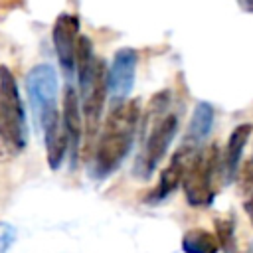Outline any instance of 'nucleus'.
Returning a JSON list of instances; mask_svg holds the SVG:
<instances>
[{"instance_id": "f257e3e1", "label": "nucleus", "mask_w": 253, "mask_h": 253, "mask_svg": "<svg viewBox=\"0 0 253 253\" xmlns=\"http://www.w3.org/2000/svg\"><path fill=\"white\" fill-rule=\"evenodd\" d=\"M138 119L140 107L136 99L113 105L93 154V176L107 178L125 162L134 142Z\"/></svg>"}, {"instance_id": "f03ea898", "label": "nucleus", "mask_w": 253, "mask_h": 253, "mask_svg": "<svg viewBox=\"0 0 253 253\" xmlns=\"http://www.w3.org/2000/svg\"><path fill=\"white\" fill-rule=\"evenodd\" d=\"M166 103H168V93H160V95L156 93V97L148 107V115L144 117L146 138L134 164V174L138 178H150L154 174L156 166L166 156L178 132V117L174 113H162L158 117V113L166 107Z\"/></svg>"}, {"instance_id": "7ed1b4c3", "label": "nucleus", "mask_w": 253, "mask_h": 253, "mask_svg": "<svg viewBox=\"0 0 253 253\" xmlns=\"http://www.w3.org/2000/svg\"><path fill=\"white\" fill-rule=\"evenodd\" d=\"M0 138L12 150H24L28 142V125L18 83L6 65H0Z\"/></svg>"}, {"instance_id": "20e7f679", "label": "nucleus", "mask_w": 253, "mask_h": 253, "mask_svg": "<svg viewBox=\"0 0 253 253\" xmlns=\"http://www.w3.org/2000/svg\"><path fill=\"white\" fill-rule=\"evenodd\" d=\"M26 91L34 111V119L40 128L57 121L61 115L57 111V73L49 63L34 65L26 75Z\"/></svg>"}, {"instance_id": "39448f33", "label": "nucleus", "mask_w": 253, "mask_h": 253, "mask_svg": "<svg viewBox=\"0 0 253 253\" xmlns=\"http://www.w3.org/2000/svg\"><path fill=\"white\" fill-rule=\"evenodd\" d=\"M217 168V148L208 146L198 150L184 174L182 186L184 194L190 206L194 208H206L213 202L215 190H213V174Z\"/></svg>"}, {"instance_id": "423d86ee", "label": "nucleus", "mask_w": 253, "mask_h": 253, "mask_svg": "<svg viewBox=\"0 0 253 253\" xmlns=\"http://www.w3.org/2000/svg\"><path fill=\"white\" fill-rule=\"evenodd\" d=\"M77 81H79V103H81L83 117L87 123V138L91 140L99 128L105 99L109 97L105 63L101 59H95L87 71L77 75Z\"/></svg>"}, {"instance_id": "0eeeda50", "label": "nucleus", "mask_w": 253, "mask_h": 253, "mask_svg": "<svg viewBox=\"0 0 253 253\" xmlns=\"http://www.w3.org/2000/svg\"><path fill=\"white\" fill-rule=\"evenodd\" d=\"M136 63H138V53L132 47H121L115 51L111 65L107 69V89H109V97L115 103L128 101V95L134 87Z\"/></svg>"}, {"instance_id": "6e6552de", "label": "nucleus", "mask_w": 253, "mask_h": 253, "mask_svg": "<svg viewBox=\"0 0 253 253\" xmlns=\"http://www.w3.org/2000/svg\"><path fill=\"white\" fill-rule=\"evenodd\" d=\"M79 18L75 14H59L53 24V47L63 73L69 77L75 71V53L79 42Z\"/></svg>"}, {"instance_id": "1a4fd4ad", "label": "nucleus", "mask_w": 253, "mask_h": 253, "mask_svg": "<svg viewBox=\"0 0 253 253\" xmlns=\"http://www.w3.org/2000/svg\"><path fill=\"white\" fill-rule=\"evenodd\" d=\"M198 152V148H192L188 144H182L176 154L172 156V160L168 162V166L162 170L160 174V180H158V186L148 194V200L150 204H158L162 200H166L172 192H176V188L182 184L184 180V174H186V168L192 160V156Z\"/></svg>"}, {"instance_id": "9d476101", "label": "nucleus", "mask_w": 253, "mask_h": 253, "mask_svg": "<svg viewBox=\"0 0 253 253\" xmlns=\"http://www.w3.org/2000/svg\"><path fill=\"white\" fill-rule=\"evenodd\" d=\"M63 128H65V134H67V140H69V146H71V160L75 164L77 160V154H79V140H81V132H83V126H81V103H79V93L73 85H67L65 91H63Z\"/></svg>"}, {"instance_id": "9b49d317", "label": "nucleus", "mask_w": 253, "mask_h": 253, "mask_svg": "<svg viewBox=\"0 0 253 253\" xmlns=\"http://www.w3.org/2000/svg\"><path fill=\"white\" fill-rule=\"evenodd\" d=\"M253 126L249 123L245 125H239L231 130L229 138H227V144H225V152H223V158H221V170H223V178L225 182H233V178L237 176V170H239V162H241V154H243V148L249 140V134H251Z\"/></svg>"}, {"instance_id": "f8f14e48", "label": "nucleus", "mask_w": 253, "mask_h": 253, "mask_svg": "<svg viewBox=\"0 0 253 253\" xmlns=\"http://www.w3.org/2000/svg\"><path fill=\"white\" fill-rule=\"evenodd\" d=\"M211 126H213V107L210 103L202 101V103L196 105V109L192 113L184 144H188L192 148H198V144L204 142L208 138V134L211 132Z\"/></svg>"}, {"instance_id": "ddd939ff", "label": "nucleus", "mask_w": 253, "mask_h": 253, "mask_svg": "<svg viewBox=\"0 0 253 253\" xmlns=\"http://www.w3.org/2000/svg\"><path fill=\"white\" fill-rule=\"evenodd\" d=\"M182 251L184 253H217L219 243L211 231L202 227L188 229L182 237Z\"/></svg>"}, {"instance_id": "4468645a", "label": "nucleus", "mask_w": 253, "mask_h": 253, "mask_svg": "<svg viewBox=\"0 0 253 253\" xmlns=\"http://www.w3.org/2000/svg\"><path fill=\"white\" fill-rule=\"evenodd\" d=\"M215 239L219 243V249H223V253H235L237 251L235 223L231 217H217L215 219Z\"/></svg>"}, {"instance_id": "2eb2a0df", "label": "nucleus", "mask_w": 253, "mask_h": 253, "mask_svg": "<svg viewBox=\"0 0 253 253\" xmlns=\"http://www.w3.org/2000/svg\"><path fill=\"white\" fill-rule=\"evenodd\" d=\"M12 241H14V229L8 225H2L0 227V253H6V249L12 245Z\"/></svg>"}, {"instance_id": "dca6fc26", "label": "nucleus", "mask_w": 253, "mask_h": 253, "mask_svg": "<svg viewBox=\"0 0 253 253\" xmlns=\"http://www.w3.org/2000/svg\"><path fill=\"white\" fill-rule=\"evenodd\" d=\"M243 210H245V213L249 215V219H251V223H253V196L245 200V204H243Z\"/></svg>"}, {"instance_id": "f3484780", "label": "nucleus", "mask_w": 253, "mask_h": 253, "mask_svg": "<svg viewBox=\"0 0 253 253\" xmlns=\"http://www.w3.org/2000/svg\"><path fill=\"white\" fill-rule=\"evenodd\" d=\"M245 2H247V6H249V8L253 10V0H245Z\"/></svg>"}, {"instance_id": "a211bd4d", "label": "nucleus", "mask_w": 253, "mask_h": 253, "mask_svg": "<svg viewBox=\"0 0 253 253\" xmlns=\"http://www.w3.org/2000/svg\"><path fill=\"white\" fill-rule=\"evenodd\" d=\"M249 253H253V245H251V249H249Z\"/></svg>"}]
</instances>
